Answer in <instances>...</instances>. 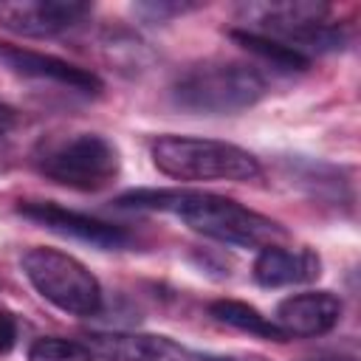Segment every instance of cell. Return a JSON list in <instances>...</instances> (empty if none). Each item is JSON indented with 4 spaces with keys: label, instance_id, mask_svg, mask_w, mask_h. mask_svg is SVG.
<instances>
[{
    "label": "cell",
    "instance_id": "obj_1",
    "mask_svg": "<svg viewBox=\"0 0 361 361\" xmlns=\"http://www.w3.org/2000/svg\"><path fill=\"white\" fill-rule=\"evenodd\" d=\"M118 206L169 212V214L180 217L192 231L212 237L217 243H226V245H237V248H268L288 237V231L276 220H271L231 197L214 195V192L138 189V192L121 195Z\"/></svg>",
    "mask_w": 361,
    "mask_h": 361
},
{
    "label": "cell",
    "instance_id": "obj_2",
    "mask_svg": "<svg viewBox=\"0 0 361 361\" xmlns=\"http://www.w3.org/2000/svg\"><path fill=\"white\" fill-rule=\"evenodd\" d=\"M175 107L195 116H226L257 104L265 96V79L254 65L234 59H209L186 68L169 87Z\"/></svg>",
    "mask_w": 361,
    "mask_h": 361
},
{
    "label": "cell",
    "instance_id": "obj_3",
    "mask_svg": "<svg viewBox=\"0 0 361 361\" xmlns=\"http://www.w3.org/2000/svg\"><path fill=\"white\" fill-rule=\"evenodd\" d=\"M34 169L68 189L99 192L118 175L121 158L113 141L99 133H68L48 135L31 152Z\"/></svg>",
    "mask_w": 361,
    "mask_h": 361
},
{
    "label": "cell",
    "instance_id": "obj_4",
    "mask_svg": "<svg viewBox=\"0 0 361 361\" xmlns=\"http://www.w3.org/2000/svg\"><path fill=\"white\" fill-rule=\"evenodd\" d=\"M245 25L293 54L310 59L313 54H330L344 48V34L330 23V6L313 0H282V3H254L243 8Z\"/></svg>",
    "mask_w": 361,
    "mask_h": 361
},
{
    "label": "cell",
    "instance_id": "obj_5",
    "mask_svg": "<svg viewBox=\"0 0 361 361\" xmlns=\"http://www.w3.org/2000/svg\"><path fill=\"white\" fill-rule=\"evenodd\" d=\"M152 164L175 180H254L259 161L228 141L164 135L152 144Z\"/></svg>",
    "mask_w": 361,
    "mask_h": 361
},
{
    "label": "cell",
    "instance_id": "obj_6",
    "mask_svg": "<svg viewBox=\"0 0 361 361\" xmlns=\"http://www.w3.org/2000/svg\"><path fill=\"white\" fill-rule=\"evenodd\" d=\"M23 274L54 307L71 316H96L102 310L99 279L71 254L56 248H31L23 254Z\"/></svg>",
    "mask_w": 361,
    "mask_h": 361
},
{
    "label": "cell",
    "instance_id": "obj_7",
    "mask_svg": "<svg viewBox=\"0 0 361 361\" xmlns=\"http://www.w3.org/2000/svg\"><path fill=\"white\" fill-rule=\"evenodd\" d=\"M90 14L76 0H0V28L20 37H56L76 28Z\"/></svg>",
    "mask_w": 361,
    "mask_h": 361
},
{
    "label": "cell",
    "instance_id": "obj_8",
    "mask_svg": "<svg viewBox=\"0 0 361 361\" xmlns=\"http://www.w3.org/2000/svg\"><path fill=\"white\" fill-rule=\"evenodd\" d=\"M17 212L25 220H34V223L45 226L48 231H56L62 237L87 243L93 248H124L130 243V234L124 228L110 226V223L96 220V217H87V214L73 212V209H65L59 203L31 200V203H23Z\"/></svg>",
    "mask_w": 361,
    "mask_h": 361
},
{
    "label": "cell",
    "instance_id": "obj_9",
    "mask_svg": "<svg viewBox=\"0 0 361 361\" xmlns=\"http://www.w3.org/2000/svg\"><path fill=\"white\" fill-rule=\"evenodd\" d=\"M0 59L6 62L8 71L28 76V79H39V82H54L62 85L68 90L85 93V96H96L102 93V79L85 68H76L59 56L51 54H39V51H28L20 45H0Z\"/></svg>",
    "mask_w": 361,
    "mask_h": 361
},
{
    "label": "cell",
    "instance_id": "obj_10",
    "mask_svg": "<svg viewBox=\"0 0 361 361\" xmlns=\"http://www.w3.org/2000/svg\"><path fill=\"white\" fill-rule=\"evenodd\" d=\"M341 319V299L330 290H307L293 293L276 305L274 324L290 338V336H324L330 333Z\"/></svg>",
    "mask_w": 361,
    "mask_h": 361
},
{
    "label": "cell",
    "instance_id": "obj_11",
    "mask_svg": "<svg viewBox=\"0 0 361 361\" xmlns=\"http://www.w3.org/2000/svg\"><path fill=\"white\" fill-rule=\"evenodd\" d=\"M87 350L104 361H192L180 344L149 333H90Z\"/></svg>",
    "mask_w": 361,
    "mask_h": 361
},
{
    "label": "cell",
    "instance_id": "obj_12",
    "mask_svg": "<svg viewBox=\"0 0 361 361\" xmlns=\"http://www.w3.org/2000/svg\"><path fill=\"white\" fill-rule=\"evenodd\" d=\"M322 274V259L310 248H279L268 245L259 251L254 262V279L262 288H285L305 285Z\"/></svg>",
    "mask_w": 361,
    "mask_h": 361
},
{
    "label": "cell",
    "instance_id": "obj_13",
    "mask_svg": "<svg viewBox=\"0 0 361 361\" xmlns=\"http://www.w3.org/2000/svg\"><path fill=\"white\" fill-rule=\"evenodd\" d=\"M209 313L228 324V327H237L243 333H251V336H259V338H268V341H288V336L274 324V319L262 316L257 307L245 305V302H234V299H220V302H212L209 305Z\"/></svg>",
    "mask_w": 361,
    "mask_h": 361
},
{
    "label": "cell",
    "instance_id": "obj_14",
    "mask_svg": "<svg viewBox=\"0 0 361 361\" xmlns=\"http://www.w3.org/2000/svg\"><path fill=\"white\" fill-rule=\"evenodd\" d=\"M231 37H234L245 51L257 54L259 59L271 62L274 68H282V71H305V68L310 65V59L293 54L290 48H285V45H279V42L262 37V34H254V31H231Z\"/></svg>",
    "mask_w": 361,
    "mask_h": 361
},
{
    "label": "cell",
    "instance_id": "obj_15",
    "mask_svg": "<svg viewBox=\"0 0 361 361\" xmlns=\"http://www.w3.org/2000/svg\"><path fill=\"white\" fill-rule=\"evenodd\" d=\"M96 355L82 341L45 336L28 347V361H93Z\"/></svg>",
    "mask_w": 361,
    "mask_h": 361
},
{
    "label": "cell",
    "instance_id": "obj_16",
    "mask_svg": "<svg viewBox=\"0 0 361 361\" xmlns=\"http://www.w3.org/2000/svg\"><path fill=\"white\" fill-rule=\"evenodd\" d=\"M197 6H189V3H141L135 6L138 14H149L152 20H164V17H172V14H183V11H192Z\"/></svg>",
    "mask_w": 361,
    "mask_h": 361
},
{
    "label": "cell",
    "instance_id": "obj_17",
    "mask_svg": "<svg viewBox=\"0 0 361 361\" xmlns=\"http://www.w3.org/2000/svg\"><path fill=\"white\" fill-rule=\"evenodd\" d=\"M17 344V319L8 307H0V355L11 353Z\"/></svg>",
    "mask_w": 361,
    "mask_h": 361
},
{
    "label": "cell",
    "instance_id": "obj_18",
    "mask_svg": "<svg viewBox=\"0 0 361 361\" xmlns=\"http://www.w3.org/2000/svg\"><path fill=\"white\" fill-rule=\"evenodd\" d=\"M17 121H20L17 110H14L11 104L0 102V138H3V135H8V133H11L14 127H17Z\"/></svg>",
    "mask_w": 361,
    "mask_h": 361
},
{
    "label": "cell",
    "instance_id": "obj_19",
    "mask_svg": "<svg viewBox=\"0 0 361 361\" xmlns=\"http://www.w3.org/2000/svg\"><path fill=\"white\" fill-rule=\"evenodd\" d=\"M310 361H355V358H344V355H319V358H310Z\"/></svg>",
    "mask_w": 361,
    "mask_h": 361
}]
</instances>
